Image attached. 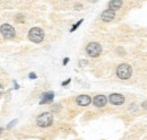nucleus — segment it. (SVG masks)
I'll return each mask as SVG.
<instances>
[{
	"instance_id": "f257e3e1",
	"label": "nucleus",
	"mask_w": 147,
	"mask_h": 140,
	"mask_svg": "<svg viewBox=\"0 0 147 140\" xmlns=\"http://www.w3.org/2000/svg\"><path fill=\"white\" fill-rule=\"evenodd\" d=\"M36 124L40 128H49L53 124V115L50 112H44L36 118Z\"/></svg>"
},
{
	"instance_id": "f03ea898",
	"label": "nucleus",
	"mask_w": 147,
	"mask_h": 140,
	"mask_svg": "<svg viewBox=\"0 0 147 140\" xmlns=\"http://www.w3.org/2000/svg\"><path fill=\"white\" fill-rule=\"evenodd\" d=\"M115 73L118 76L119 79L121 80H126V79H129L132 75V68L127 65V63H121L118 66V68L115 70Z\"/></svg>"
},
{
	"instance_id": "7ed1b4c3",
	"label": "nucleus",
	"mask_w": 147,
	"mask_h": 140,
	"mask_svg": "<svg viewBox=\"0 0 147 140\" xmlns=\"http://www.w3.org/2000/svg\"><path fill=\"white\" fill-rule=\"evenodd\" d=\"M28 38L33 43H42L44 40V31L40 27H33L28 32Z\"/></svg>"
},
{
	"instance_id": "20e7f679",
	"label": "nucleus",
	"mask_w": 147,
	"mask_h": 140,
	"mask_svg": "<svg viewBox=\"0 0 147 140\" xmlns=\"http://www.w3.org/2000/svg\"><path fill=\"white\" fill-rule=\"evenodd\" d=\"M86 53L91 58H97L102 53V45L97 42H91L86 46Z\"/></svg>"
},
{
	"instance_id": "39448f33",
	"label": "nucleus",
	"mask_w": 147,
	"mask_h": 140,
	"mask_svg": "<svg viewBox=\"0 0 147 140\" xmlns=\"http://www.w3.org/2000/svg\"><path fill=\"white\" fill-rule=\"evenodd\" d=\"M0 33L6 40H11V38L15 37L16 31L10 24H2L0 26Z\"/></svg>"
},
{
	"instance_id": "423d86ee",
	"label": "nucleus",
	"mask_w": 147,
	"mask_h": 140,
	"mask_svg": "<svg viewBox=\"0 0 147 140\" xmlns=\"http://www.w3.org/2000/svg\"><path fill=\"white\" fill-rule=\"evenodd\" d=\"M125 96L121 95V94H118V93H114V94H111L110 96L108 97V102H110L112 105H122L125 103Z\"/></svg>"
},
{
	"instance_id": "0eeeda50",
	"label": "nucleus",
	"mask_w": 147,
	"mask_h": 140,
	"mask_svg": "<svg viewBox=\"0 0 147 140\" xmlns=\"http://www.w3.org/2000/svg\"><path fill=\"white\" fill-rule=\"evenodd\" d=\"M76 103L79 105V106L85 107V106H88V105L92 103V98H91V96L83 94V95H79V96L76 97Z\"/></svg>"
},
{
	"instance_id": "6e6552de",
	"label": "nucleus",
	"mask_w": 147,
	"mask_h": 140,
	"mask_svg": "<svg viewBox=\"0 0 147 140\" xmlns=\"http://www.w3.org/2000/svg\"><path fill=\"white\" fill-rule=\"evenodd\" d=\"M93 104L95 105V107H104L108 104V97L104 95H96L93 98Z\"/></svg>"
},
{
	"instance_id": "1a4fd4ad",
	"label": "nucleus",
	"mask_w": 147,
	"mask_h": 140,
	"mask_svg": "<svg viewBox=\"0 0 147 140\" xmlns=\"http://www.w3.org/2000/svg\"><path fill=\"white\" fill-rule=\"evenodd\" d=\"M55 98V93L53 92H45L42 94V97H41V101H40V105L42 104H50Z\"/></svg>"
},
{
	"instance_id": "9d476101",
	"label": "nucleus",
	"mask_w": 147,
	"mask_h": 140,
	"mask_svg": "<svg viewBox=\"0 0 147 140\" xmlns=\"http://www.w3.org/2000/svg\"><path fill=\"white\" fill-rule=\"evenodd\" d=\"M115 18V13L111 9H107V10H103L102 14H101V19L105 23H110L113 19Z\"/></svg>"
},
{
	"instance_id": "9b49d317",
	"label": "nucleus",
	"mask_w": 147,
	"mask_h": 140,
	"mask_svg": "<svg viewBox=\"0 0 147 140\" xmlns=\"http://www.w3.org/2000/svg\"><path fill=\"white\" fill-rule=\"evenodd\" d=\"M122 5H123V1H121V0H112L109 2V9L115 13L117 10H119L122 7Z\"/></svg>"
},
{
	"instance_id": "f8f14e48",
	"label": "nucleus",
	"mask_w": 147,
	"mask_h": 140,
	"mask_svg": "<svg viewBox=\"0 0 147 140\" xmlns=\"http://www.w3.org/2000/svg\"><path fill=\"white\" fill-rule=\"evenodd\" d=\"M83 22H84V20H83V19H80L79 22H77L76 24H74V25H73V27L70 28V32H75V31H76V30H77V28H78V27L80 26V24H82Z\"/></svg>"
},
{
	"instance_id": "ddd939ff",
	"label": "nucleus",
	"mask_w": 147,
	"mask_h": 140,
	"mask_svg": "<svg viewBox=\"0 0 147 140\" xmlns=\"http://www.w3.org/2000/svg\"><path fill=\"white\" fill-rule=\"evenodd\" d=\"M16 22H18V23H23V22H24V16H23L22 14H18V15H17V17H16Z\"/></svg>"
},
{
	"instance_id": "4468645a",
	"label": "nucleus",
	"mask_w": 147,
	"mask_h": 140,
	"mask_svg": "<svg viewBox=\"0 0 147 140\" xmlns=\"http://www.w3.org/2000/svg\"><path fill=\"white\" fill-rule=\"evenodd\" d=\"M16 123H17V120H13L11 122H10L9 124H8V125H7V129H11V128H13V127H14Z\"/></svg>"
},
{
	"instance_id": "2eb2a0df",
	"label": "nucleus",
	"mask_w": 147,
	"mask_h": 140,
	"mask_svg": "<svg viewBox=\"0 0 147 140\" xmlns=\"http://www.w3.org/2000/svg\"><path fill=\"white\" fill-rule=\"evenodd\" d=\"M87 62H88L87 60H84V59H83V60H80V61H79V66H80V67H84V66H86V65H87Z\"/></svg>"
},
{
	"instance_id": "dca6fc26",
	"label": "nucleus",
	"mask_w": 147,
	"mask_h": 140,
	"mask_svg": "<svg viewBox=\"0 0 147 140\" xmlns=\"http://www.w3.org/2000/svg\"><path fill=\"white\" fill-rule=\"evenodd\" d=\"M28 78H30V79H36L37 76L34 72H31V73H28Z\"/></svg>"
},
{
	"instance_id": "f3484780",
	"label": "nucleus",
	"mask_w": 147,
	"mask_h": 140,
	"mask_svg": "<svg viewBox=\"0 0 147 140\" xmlns=\"http://www.w3.org/2000/svg\"><path fill=\"white\" fill-rule=\"evenodd\" d=\"M70 81H71V79H67L66 81H63V83H62V86H67L68 84H70Z\"/></svg>"
},
{
	"instance_id": "a211bd4d",
	"label": "nucleus",
	"mask_w": 147,
	"mask_h": 140,
	"mask_svg": "<svg viewBox=\"0 0 147 140\" xmlns=\"http://www.w3.org/2000/svg\"><path fill=\"white\" fill-rule=\"evenodd\" d=\"M68 61H69V58H65L63 59V66H66L68 63Z\"/></svg>"
},
{
	"instance_id": "6ab92c4d",
	"label": "nucleus",
	"mask_w": 147,
	"mask_h": 140,
	"mask_svg": "<svg viewBox=\"0 0 147 140\" xmlns=\"http://www.w3.org/2000/svg\"><path fill=\"white\" fill-rule=\"evenodd\" d=\"M2 90H3V86H2L1 84H0V95L2 94Z\"/></svg>"
},
{
	"instance_id": "aec40b11",
	"label": "nucleus",
	"mask_w": 147,
	"mask_h": 140,
	"mask_svg": "<svg viewBox=\"0 0 147 140\" xmlns=\"http://www.w3.org/2000/svg\"><path fill=\"white\" fill-rule=\"evenodd\" d=\"M14 86H15V88H16V89H17V88L19 87V86H18V84H17V83H16L15 80H14Z\"/></svg>"
},
{
	"instance_id": "412c9836",
	"label": "nucleus",
	"mask_w": 147,
	"mask_h": 140,
	"mask_svg": "<svg viewBox=\"0 0 147 140\" xmlns=\"http://www.w3.org/2000/svg\"><path fill=\"white\" fill-rule=\"evenodd\" d=\"M143 107H144V108H146V102H144V103H143Z\"/></svg>"
},
{
	"instance_id": "4be33fe9",
	"label": "nucleus",
	"mask_w": 147,
	"mask_h": 140,
	"mask_svg": "<svg viewBox=\"0 0 147 140\" xmlns=\"http://www.w3.org/2000/svg\"><path fill=\"white\" fill-rule=\"evenodd\" d=\"M2 131H3V129H2V128H1V127H0V135H1V133H2Z\"/></svg>"
}]
</instances>
